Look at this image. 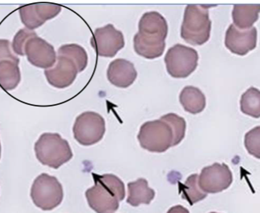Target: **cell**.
I'll return each instance as SVG.
<instances>
[{
	"label": "cell",
	"instance_id": "cell-1",
	"mask_svg": "<svg viewBox=\"0 0 260 213\" xmlns=\"http://www.w3.org/2000/svg\"><path fill=\"white\" fill-rule=\"evenodd\" d=\"M94 186L85 192L88 205L96 213H114L125 197L124 183L113 174L92 173Z\"/></svg>",
	"mask_w": 260,
	"mask_h": 213
},
{
	"label": "cell",
	"instance_id": "cell-2",
	"mask_svg": "<svg viewBox=\"0 0 260 213\" xmlns=\"http://www.w3.org/2000/svg\"><path fill=\"white\" fill-rule=\"evenodd\" d=\"M208 8L206 5L194 4L186 6L181 27V37L188 44L201 46L210 39L212 23L209 17Z\"/></svg>",
	"mask_w": 260,
	"mask_h": 213
},
{
	"label": "cell",
	"instance_id": "cell-3",
	"mask_svg": "<svg viewBox=\"0 0 260 213\" xmlns=\"http://www.w3.org/2000/svg\"><path fill=\"white\" fill-rule=\"evenodd\" d=\"M37 160L43 165L58 169L73 158L71 147L66 139L58 133L45 132L35 144Z\"/></svg>",
	"mask_w": 260,
	"mask_h": 213
},
{
	"label": "cell",
	"instance_id": "cell-4",
	"mask_svg": "<svg viewBox=\"0 0 260 213\" xmlns=\"http://www.w3.org/2000/svg\"><path fill=\"white\" fill-rule=\"evenodd\" d=\"M138 139L142 149L150 152L162 153L175 146L174 130L161 118L142 124Z\"/></svg>",
	"mask_w": 260,
	"mask_h": 213
},
{
	"label": "cell",
	"instance_id": "cell-5",
	"mask_svg": "<svg viewBox=\"0 0 260 213\" xmlns=\"http://www.w3.org/2000/svg\"><path fill=\"white\" fill-rule=\"evenodd\" d=\"M35 205L44 211H51L61 204L63 190L57 178L42 173L36 178L31 189Z\"/></svg>",
	"mask_w": 260,
	"mask_h": 213
},
{
	"label": "cell",
	"instance_id": "cell-6",
	"mask_svg": "<svg viewBox=\"0 0 260 213\" xmlns=\"http://www.w3.org/2000/svg\"><path fill=\"white\" fill-rule=\"evenodd\" d=\"M199 54L193 48L182 44H175L165 56L167 73L173 78L186 79L196 70Z\"/></svg>",
	"mask_w": 260,
	"mask_h": 213
},
{
	"label": "cell",
	"instance_id": "cell-7",
	"mask_svg": "<svg viewBox=\"0 0 260 213\" xmlns=\"http://www.w3.org/2000/svg\"><path fill=\"white\" fill-rule=\"evenodd\" d=\"M76 140L84 146L96 145L106 133V121L98 113L85 112L77 116L73 125Z\"/></svg>",
	"mask_w": 260,
	"mask_h": 213
},
{
	"label": "cell",
	"instance_id": "cell-8",
	"mask_svg": "<svg viewBox=\"0 0 260 213\" xmlns=\"http://www.w3.org/2000/svg\"><path fill=\"white\" fill-rule=\"evenodd\" d=\"M19 59L11 51V43L0 40V87L4 91H12L21 81Z\"/></svg>",
	"mask_w": 260,
	"mask_h": 213
},
{
	"label": "cell",
	"instance_id": "cell-9",
	"mask_svg": "<svg viewBox=\"0 0 260 213\" xmlns=\"http://www.w3.org/2000/svg\"><path fill=\"white\" fill-rule=\"evenodd\" d=\"M91 45L99 56L113 58L124 48V36L113 24H107L95 30L91 38Z\"/></svg>",
	"mask_w": 260,
	"mask_h": 213
},
{
	"label": "cell",
	"instance_id": "cell-10",
	"mask_svg": "<svg viewBox=\"0 0 260 213\" xmlns=\"http://www.w3.org/2000/svg\"><path fill=\"white\" fill-rule=\"evenodd\" d=\"M233 182V175L225 164L214 163L205 167L199 175V186L206 193L216 194L226 190Z\"/></svg>",
	"mask_w": 260,
	"mask_h": 213
},
{
	"label": "cell",
	"instance_id": "cell-11",
	"mask_svg": "<svg viewBox=\"0 0 260 213\" xmlns=\"http://www.w3.org/2000/svg\"><path fill=\"white\" fill-rule=\"evenodd\" d=\"M23 52L29 63L35 67L47 70L56 64L57 57L53 46L37 34L30 37L26 41Z\"/></svg>",
	"mask_w": 260,
	"mask_h": 213
},
{
	"label": "cell",
	"instance_id": "cell-12",
	"mask_svg": "<svg viewBox=\"0 0 260 213\" xmlns=\"http://www.w3.org/2000/svg\"><path fill=\"white\" fill-rule=\"evenodd\" d=\"M61 6L56 4H31L19 8L20 19L29 30L41 27L49 19L56 17L61 12Z\"/></svg>",
	"mask_w": 260,
	"mask_h": 213
},
{
	"label": "cell",
	"instance_id": "cell-13",
	"mask_svg": "<svg viewBox=\"0 0 260 213\" xmlns=\"http://www.w3.org/2000/svg\"><path fill=\"white\" fill-rule=\"evenodd\" d=\"M79 69L77 63L66 55H58L56 65L53 67L44 70V75L50 85L54 88H68L77 79Z\"/></svg>",
	"mask_w": 260,
	"mask_h": 213
},
{
	"label": "cell",
	"instance_id": "cell-14",
	"mask_svg": "<svg viewBox=\"0 0 260 213\" xmlns=\"http://www.w3.org/2000/svg\"><path fill=\"white\" fill-rule=\"evenodd\" d=\"M257 45V29L255 27L240 30L234 24L230 25L225 37V46L233 54L247 55Z\"/></svg>",
	"mask_w": 260,
	"mask_h": 213
},
{
	"label": "cell",
	"instance_id": "cell-15",
	"mask_svg": "<svg viewBox=\"0 0 260 213\" xmlns=\"http://www.w3.org/2000/svg\"><path fill=\"white\" fill-rule=\"evenodd\" d=\"M138 73L134 63L124 59H117L109 63L107 78L117 88H127L136 80Z\"/></svg>",
	"mask_w": 260,
	"mask_h": 213
},
{
	"label": "cell",
	"instance_id": "cell-16",
	"mask_svg": "<svg viewBox=\"0 0 260 213\" xmlns=\"http://www.w3.org/2000/svg\"><path fill=\"white\" fill-rule=\"evenodd\" d=\"M138 33L146 38L166 40L168 36V24L158 12H146L140 19Z\"/></svg>",
	"mask_w": 260,
	"mask_h": 213
},
{
	"label": "cell",
	"instance_id": "cell-17",
	"mask_svg": "<svg viewBox=\"0 0 260 213\" xmlns=\"http://www.w3.org/2000/svg\"><path fill=\"white\" fill-rule=\"evenodd\" d=\"M134 48L135 52L143 58L157 59L161 57L166 49V41L146 38L138 32L134 37Z\"/></svg>",
	"mask_w": 260,
	"mask_h": 213
},
{
	"label": "cell",
	"instance_id": "cell-18",
	"mask_svg": "<svg viewBox=\"0 0 260 213\" xmlns=\"http://www.w3.org/2000/svg\"><path fill=\"white\" fill-rule=\"evenodd\" d=\"M260 4H236L232 12L234 25L240 30H247L256 23Z\"/></svg>",
	"mask_w": 260,
	"mask_h": 213
},
{
	"label": "cell",
	"instance_id": "cell-19",
	"mask_svg": "<svg viewBox=\"0 0 260 213\" xmlns=\"http://www.w3.org/2000/svg\"><path fill=\"white\" fill-rule=\"evenodd\" d=\"M154 197V190L148 186V181L146 179L139 178L136 181L128 183L126 201L133 207H138L142 204H149Z\"/></svg>",
	"mask_w": 260,
	"mask_h": 213
},
{
	"label": "cell",
	"instance_id": "cell-20",
	"mask_svg": "<svg viewBox=\"0 0 260 213\" xmlns=\"http://www.w3.org/2000/svg\"><path fill=\"white\" fill-rule=\"evenodd\" d=\"M179 101L184 110L191 114H199L206 108L207 100L204 94L199 88L186 86L181 91Z\"/></svg>",
	"mask_w": 260,
	"mask_h": 213
},
{
	"label": "cell",
	"instance_id": "cell-21",
	"mask_svg": "<svg viewBox=\"0 0 260 213\" xmlns=\"http://www.w3.org/2000/svg\"><path fill=\"white\" fill-rule=\"evenodd\" d=\"M198 181H199V175L193 174L189 175L183 184L178 183L180 195L190 205H193L198 202L204 200L207 196V193L202 191V189L199 188Z\"/></svg>",
	"mask_w": 260,
	"mask_h": 213
},
{
	"label": "cell",
	"instance_id": "cell-22",
	"mask_svg": "<svg viewBox=\"0 0 260 213\" xmlns=\"http://www.w3.org/2000/svg\"><path fill=\"white\" fill-rule=\"evenodd\" d=\"M240 109L243 114L260 118V90L251 87L245 91L241 96Z\"/></svg>",
	"mask_w": 260,
	"mask_h": 213
},
{
	"label": "cell",
	"instance_id": "cell-23",
	"mask_svg": "<svg viewBox=\"0 0 260 213\" xmlns=\"http://www.w3.org/2000/svg\"><path fill=\"white\" fill-rule=\"evenodd\" d=\"M58 55H66L77 63L79 73H82L88 66V55L81 46L76 44H64L58 49Z\"/></svg>",
	"mask_w": 260,
	"mask_h": 213
},
{
	"label": "cell",
	"instance_id": "cell-24",
	"mask_svg": "<svg viewBox=\"0 0 260 213\" xmlns=\"http://www.w3.org/2000/svg\"><path fill=\"white\" fill-rule=\"evenodd\" d=\"M161 118L171 124L173 130H174V136H175V146L179 145L186 135V120L174 113L165 115V116H161Z\"/></svg>",
	"mask_w": 260,
	"mask_h": 213
},
{
	"label": "cell",
	"instance_id": "cell-25",
	"mask_svg": "<svg viewBox=\"0 0 260 213\" xmlns=\"http://www.w3.org/2000/svg\"><path fill=\"white\" fill-rule=\"evenodd\" d=\"M244 145L249 154L260 159V126L255 127L245 135Z\"/></svg>",
	"mask_w": 260,
	"mask_h": 213
},
{
	"label": "cell",
	"instance_id": "cell-26",
	"mask_svg": "<svg viewBox=\"0 0 260 213\" xmlns=\"http://www.w3.org/2000/svg\"><path fill=\"white\" fill-rule=\"evenodd\" d=\"M37 32L34 30H29L28 29L23 28L19 30L16 36L14 37L13 42H12V47L14 52L16 55H21L23 56L24 52H23V48L24 44L30 37L36 36Z\"/></svg>",
	"mask_w": 260,
	"mask_h": 213
},
{
	"label": "cell",
	"instance_id": "cell-27",
	"mask_svg": "<svg viewBox=\"0 0 260 213\" xmlns=\"http://www.w3.org/2000/svg\"><path fill=\"white\" fill-rule=\"evenodd\" d=\"M167 213H189V210L186 209L182 205H176L171 207Z\"/></svg>",
	"mask_w": 260,
	"mask_h": 213
},
{
	"label": "cell",
	"instance_id": "cell-28",
	"mask_svg": "<svg viewBox=\"0 0 260 213\" xmlns=\"http://www.w3.org/2000/svg\"><path fill=\"white\" fill-rule=\"evenodd\" d=\"M1 152H2V147H1V143H0V159H1Z\"/></svg>",
	"mask_w": 260,
	"mask_h": 213
},
{
	"label": "cell",
	"instance_id": "cell-29",
	"mask_svg": "<svg viewBox=\"0 0 260 213\" xmlns=\"http://www.w3.org/2000/svg\"><path fill=\"white\" fill-rule=\"evenodd\" d=\"M210 213H218V212H214V211H212V212H210Z\"/></svg>",
	"mask_w": 260,
	"mask_h": 213
}]
</instances>
